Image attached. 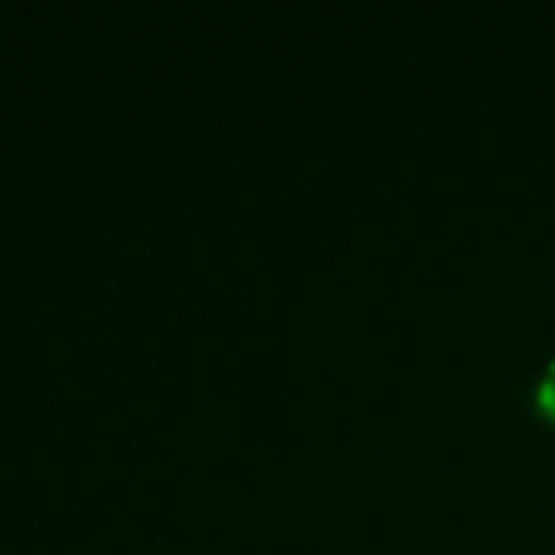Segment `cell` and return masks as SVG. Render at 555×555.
Instances as JSON below:
<instances>
[{
  "label": "cell",
  "mask_w": 555,
  "mask_h": 555,
  "mask_svg": "<svg viewBox=\"0 0 555 555\" xmlns=\"http://www.w3.org/2000/svg\"><path fill=\"white\" fill-rule=\"evenodd\" d=\"M537 396H540V408H544V411H552V415H555V362L547 365V370H544V377H540Z\"/></svg>",
  "instance_id": "cell-1"
}]
</instances>
